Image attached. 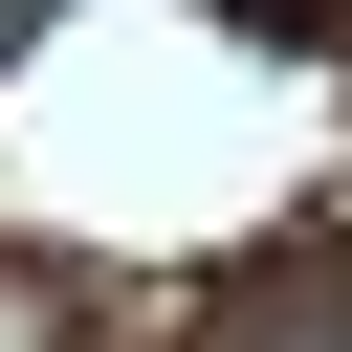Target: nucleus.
I'll return each mask as SVG.
<instances>
[{
	"mask_svg": "<svg viewBox=\"0 0 352 352\" xmlns=\"http://www.w3.org/2000/svg\"><path fill=\"white\" fill-rule=\"evenodd\" d=\"M242 352H352V264H286V286L242 308Z\"/></svg>",
	"mask_w": 352,
	"mask_h": 352,
	"instance_id": "f257e3e1",
	"label": "nucleus"
}]
</instances>
